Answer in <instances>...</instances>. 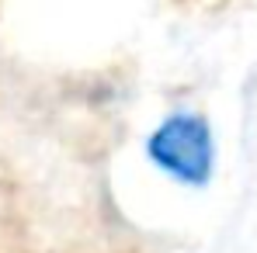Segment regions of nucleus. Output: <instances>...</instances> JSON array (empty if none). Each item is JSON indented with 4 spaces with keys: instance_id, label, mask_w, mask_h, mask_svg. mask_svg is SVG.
<instances>
[{
    "instance_id": "1",
    "label": "nucleus",
    "mask_w": 257,
    "mask_h": 253,
    "mask_svg": "<svg viewBox=\"0 0 257 253\" xmlns=\"http://www.w3.org/2000/svg\"><path fill=\"white\" fill-rule=\"evenodd\" d=\"M146 153H150V160L167 177L188 184V187L209 184L212 167H215L212 128L195 111H174V115H167L160 125L150 132Z\"/></svg>"
}]
</instances>
